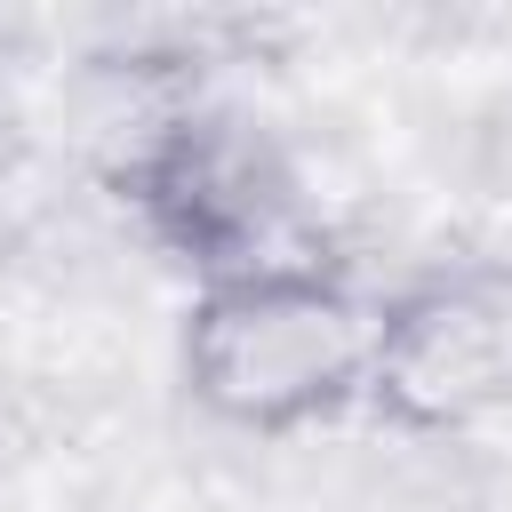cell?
Wrapping results in <instances>:
<instances>
[{
    "label": "cell",
    "instance_id": "1",
    "mask_svg": "<svg viewBox=\"0 0 512 512\" xmlns=\"http://www.w3.org/2000/svg\"><path fill=\"white\" fill-rule=\"evenodd\" d=\"M376 296L328 256H272L224 280H200L176 320V376L200 416L288 440L368 392Z\"/></svg>",
    "mask_w": 512,
    "mask_h": 512
},
{
    "label": "cell",
    "instance_id": "2",
    "mask_svg": "<svg viewBox=\"0 0 512 512\" xmlns=\"http://www.w3.org/2000/svg\"><path fill=\"white\" fill-rule=\"evenodd\" d=\"M112 200L168 264L192 272V288L288 256L296 232V168L272 128L232 104L160 112L112 160Z\"/></svg>",
    "mask_w": 512,
    "mask_h": 512
},
{
    "label": "cell",
    "instance_id": "3",
    "mask_svg": "<svg viewBox=\"0 0 512 512\" xmlns=\"http://www.w3.org/2000/svg\"><path fill=\"white\" fill-rule=\"evenodd\" d=\"M392 432L440 440L512 408V256H440L376 296L368 392Z\"/></svg>",
    "mask_w": 512,
    "mask_h": 512
}]
</instances>
